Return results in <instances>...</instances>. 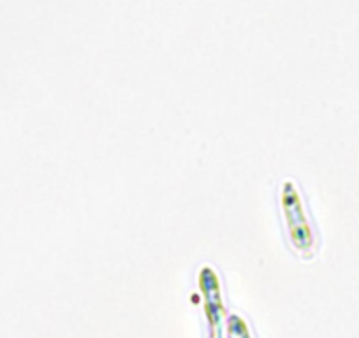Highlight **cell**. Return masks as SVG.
<instances>
[{
  "instance_id": "1",
  "label": "cell",
  "mask_w": 359,
  "mask_h": 338,
  "mask_svg": "<svg viewBox=\"0 0 359 338\" xmlns=\"http://www.w3.org/2000/svg\"><path fill=\"white\" fill-rule=\"evenodd\" d=\"M280 210L284 217L287 236L291 245L302 256H312L313 248L317 245L316 231L306 213L305 201L299 192L298 185L292 180H285L280 187Z\"/></svg>"
},
{
  "instance_id": "2",
  "label": "cell",
  "mask_w": 359,
  "mask_h": 338,
  "mask_svg": "<svg viewBox=\"0 0 359 338\" xmlns=\"http://www.w3.org/2000/svg\"><path fill=\"white\" fill-rule=\"evenodd\" d=\"M198 285L203 305H205L206 320H208L210 326V338H224L226 306H224L219 273L212 266H203L198 273Z\"/></svg>"
},
{
  "instance_id": "3",
  "label": "cell",
  "mask_w": 359,
  "mask_h": 338,
  "mask_svg": "<svg viewBox=\"0 0 359 338\" xmlns=\"http://www.w3.org/2000/svg\"><path fill=\"white\" fill-rule=\"evenodd\" d=\"M226 338H254L248 323L241 316L231 313L226 320Z\"/></svg>"
}]
</instances>
